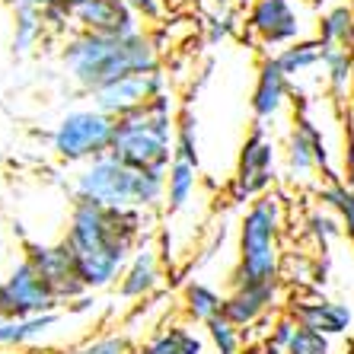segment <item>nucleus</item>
Instances as JSON below:
<instances>
[{
	"instance_id": "obj_1",
	"label": "nucleus",
	"mask_w": 354,
	"mask_h": 354,
	"mask_svg": "<svg viewBox=\"0 0 354 354\" xmlns=\"http://www.w3.org/2000/svg\"><path fill=\"white\" fill-rule=\"evenodd\" d=\"M144 211H112L74 201L64 243L86 290L112 288L122 278L124 265L144 243Z\"/></svg>"
},
{
	"instance_id": "obj_2",
	"label": "nucleus",
	"mask_w": 354,
	"mask_h": 354,
	"mask_svg": "<svg viewBox=\"0 0 354 354\" xmlns=\"http://www.w3.org/2000/svg\"><path fill=\"white\" fill-rule=\"evenodd\" d=\"M64 67L71 80L83 93H99L109 83L131 74H150L160 71V55L153 39L144 32L134 35H93V32H71L64 45Z\"/></svg>"
},
{
	"instance_id": "obj_3",
	"label": "nucleus",
	"mask_w": 354,
	"mask_h": 354,
	"mask_svg": "<svg viewBox=\"0 0 354 354\" xmlns=\"http://www.w3.org/2000/svg\"><path fill=\"white\" fill-rule=\"evenodd\" d=\"M74 201L112 211H153L166 201V173L134 169L112 153L83 163L74 179Z\"/></svg>"
},
{
	"instance_id": "obj_4",
	"label": "nucleus",
	"mask_w": 354,
	"mask_h": 354,
	"mask_svg": "<svg viewBox=\"0 0 354 354\" xmlns=\"http://www.w3.org/2000/svg\"><path fill=\"white\" fill-rule=\"evenodd\" d=\"M281 230H284V201H281V195L268 192V195L256 198L246 207V214L239 221L236 268L230 272V288L281 281V274H284Z\"/></svg>"
},
{
	"instance_id": "obj_5",
	"label": "nucleus",
	"mask_w": 354,
	"mask_h": 354,
	"mask_svg": "<svg viewBox=\"0 0 354 354\" xmlns=\"http://www.w3.org/2000/svg\"><path fill=\"white\" fill-rule=\"evenodd\" d=\"M109 153L134 169H160L166 173L176 160V115L173 99L157 96L150 106L131 115L115 118V138Z\"/></svg>"
},
{
	"instance_id": "obj_6",
	"label": "nucleus",
	"mask_w": 354,
	"mask_h": 354,
	"mask_svg": "<svg viewBox=\"0 0 354 354\" xmlns=\"http://www.w3.org/2000/svg\"><path fill=\"white\" fill-rule=\"evenodd\" d=\"M115 138V118L93 109H74L58 122L51 131V150L64 163H90L96 157H106Z\"/></svg>"
},
{
	"instance_id": "obj_7",
	"label": "nucleus",
	"mask_w": 354,
	"mask_h": 354,
	"mask_svg": "<svg viewBox=\"0 0 354 354\" xmlns=\"http://www.w3.org/2000/svg\"><path fill=\"white\" fill-rule=\"evenodd\" d=\"M274 160H278V147L268 138L265 124L259 122L249 138L243 140L236 160V173L230 179V201L233 205H252L256 198L268 195V189L274 185Z\"/></svg>"
},
{
	"instance_id": "obj_8",
	"label": "nucleus",
	"mask_w": 354,
	"mask_h": 354,
	"mask_svg": "<svg viewBox=\"0 0 354 354\" xmlns=\"http://www.w3.org/2000/svg\"><path fill=\"white\" fill-rule=\"evenodd\" d=\"M61 300L51 284L32 268L29 259H19L3 278V316L0 319H29L41 313H58Z\"/></svg>"
},
{
	"instance_id": "obj_9",
	"label": "nucleus",
	"mask_w": 354,
	"mask_h": 354,
	"mask_svg": "<svg viewBox=\"0 0 354 354\" xmlns=\"http://www.w3.org/2000/svg\"><path fill=\"white\" fill-rule=\"evenodd\" d=\"M319 169L329 179H342V176H335L329 169V147H326V138H322L319 124L306 115V112H300L294 131L288 134V147H284V176L294 185H306Z\"/></svg>"
},
{
	"instance_id": "obj_10",
	"label": "nucleus",
	"mask_w": 354,
	"mask_h": 354,
	"mask_svg": "<svg viewBox=\"0 0 354 354\" xmlns=\"http://www.w3.org/2000/svg\"><path fill=\"white\" fill-rule=\"evenodd\" d=\"M284 313L304 326V329H313L322 332L329 338H342V335H351L354 329V310L345 304V300H332V297L319 294L313 288H300L288 297L284 304Z\"/></svg>"
},
{
	"instance_id": "obj_11",
	"label": "nucleus",
	"mask_w": 354,
	"mask_h": 354,
	"mask_svg": "<svg viewBox=\"0 0 354 354\" xmlns=\"http://www.w3.org/2000/svg\"><path fill=\"white\" fill-rule=\"evenodd\" d=\"M32 262V268L41 274V278L51 284V290L58 294L61 306H67L71 300H77V297L90 294L86 290V284L80 281V274H77V262L74 256H71V249H67V243L61 239V243H26V256Z\"/></svg>"
},
{
	"instance_id": "obj_12",
	"label": "nucleus",
	"mask_w": 354,
	"mask_h": 354,
	"mask_svg": "<svg viewBox=\"0 0 354 354\" xmlns=\"http://www.w3.org/2000/svg\"><path fill=\"white\" fill-rule=\"evenodd\" d=\"M246 29L265 48H288L304 35L300 10L294 0H249Z\"/></svg>"
},
{
	"instance_id": "obj_13",
	"label": "nucleus",
	"mask_w": 354,
	"mask_h": 354,
	"mask_svg": "<svg viewBox=\"0 0 354 354\" xmlns=\"http://www.w3.org/2000/svg\"><path fill=\"white\" fill-rule=\"evenodd\" d=\"M163 90H166V77L160 71L131 74V77H122V80L102 86L99 93H93V106L112 118H124V115H131V112H138V109L150 106L157 96H163Z\"/></svg>"
},
{
	"instance_id": "obj_14",
	"label": "nucleus",
	"mask_w": 354,
	"mask_h": 354,
	"mask_svg": "<svg viewBox=\"0 0 354 354\" xmlns=\"http://www.w3.org/2000/svg\"><path fill=\"white\" fill-rule=\"evenodd\" d=\"M71 17L80 32L93 35H134L140 32L138 13L124 0H77Z\"/></svg>"
},
{
	"instance_id": "obj_15",
	"label": "nucleus",
	"mask_w": 354,
	"mask_h": 354,
	"mask_svg": "<svg viewBox=\"0 0 354 354\" xmlns=\"http://www.w3.org/2000/svg\"><path fill=\"white\" fill-rule=\"evenodd\" d=\"M284 297V278L268 281V284H246V288H233L223 294V316L236 326V329H252L265 316L272 313L278 300Z\"/></svg>"
},
{
	"instance_id": "obj_16",
	"label": "nucleus",
	"mask_w": 354,
	"mask_h": 354,
	"mask_svg": "<svg viewBox=\"0 0 354 354\" xmlns=\"http://www.w3.org/2000/svg\"><path fill=\"white\" fill-rule=\"evenodd\" d=\"M163 284V259L153 243H140L131 262L124 265L118 278V297L122 300H147Z\"/></svg>"
},
{
	"instance_id": "obj_17",
	"label": "nucleus",
	"mask_w": 354,
	"mask_h": 354,
	"mask_svg": "<svg viewBox=\"0 0 354 354\" xmlns=\"http://www.w3.org/2000/svg\"><path fill=\"white\" fill-rule=\"evenodd\" d=\"M288 96H290V77L281 71L278 58H265L259 64V77H256V90H252V115L259 122H272V118L281 115V109L288 106Z\"/></svg>"
},
{
	"instance_id": "obj_18",
	"label": "nucleus",
	"mask_w": 354,
	"mask_h": 354,
	"mask_svg": "<svg viewBox=\"0 0 354 354\" xmlns=\"http://www.w3.org/2000/svg\"><path fill=\"white\" fill-rule=\"evenodd\" d=\"M316 39L329 48H351L354 51V3L342 0L322 10L316 19Z\"/></svg>"
},
{
	"instance_id": "obj_19",
	"label": "nucleus",
	"mask_w": 354,
	"mask_h": 354,
	"mask_svg": "<svg viewBox=\"0 0 354 354\" xmlns=\"http://www.w3.org/2000/svg\"><path fill=\"white\" fill-rule=\"evenodd\" d=\"M138 348L140 354H205V338L189 322H176V326L157 329Z\"/></svg>"
},
{
	"instance_id": "obj_20",
	"label": "nucleus",
	"mask_w": 354,
	"mask_h": 354,
	"mask_svg": "<svg viewBox=\"0 0 354 354\" xmlns=\"http://www.w3.org/2000/svg\"><path fill=\"white\" fill-rule=\"evenodd\" d=\"M182 313H185V322L207 326L211 319L223 316V294L205 281H189L182 288Z\"/></svg>"
},
{
	"instance_id": "obj_21",
	"label": "nucleus",
	"mask_w": 354,
	"mask_h": 354,
	"mask_svg": "<svg viewBox=\"0 0 354 354\" xmlns=\"http://www.w3.org/2000/svg\"><path fill=\"white\" fill-rule=\"evenodd\" d=\"M58 322H61V310L58 313L29 316V319H0V351L32 345L41 335H48Z\"/></svg>"
},
{
	"instance_id": "obj_22",
	"label": "nucleus",
	"mask_w": 354,
	"mask_h": 354,
	"mask_svg": "<svg viewBox=\"0 0 354 354\" xmlns=\"http://www.w3.org/2000/svg\"><path fill=\"white\" fill-rule=\"evenodd\" d=\"M195 189H198V166L176 157L169 163V169H166V201H163L166 211L169 214L185 211L192 205V198H195Z\"/></svg>"
},
{
	"instance_id": "obj_23",
	"label": "nucleus",
	"mask_w": 354,
	"mask_h": 354,
	"mask_svg": "<svg viewBox=\"0 0 354 354\" xmlns=\"http://www.w3.org/2000/svg\"><path fill=\"white\" fill-rule=\"evenodd\" d=\"M322 71H326V86L338 102H348L354 93V51L351 48H329L326 45V58H322Z\"/></svg>"
},
{
	"instance_id": "obj_24",
	"label": "nucleus",
	"mask_w": 354,
	"mask_h": 354,
	"mask_svg": "<svg viewBox=\"0 0 354 354\" xmlns=\"http://www.w3.org/2000/svg\"><path fill=\"white\" fill-rule=\"evenodd\" d=\"M274 58H278L281 71L294 80V77H304V74H310V71H316V67H322L326 45H322L319 39H300V41H294V45H288V48H281Z\"/></svg>"
},
{
	"instance_id": "obj_25",
	"label": "nucleus",
	"mask_w": 354,
	"mask_h": 354,
	"mask_svg": "<svg viewBox=\"0 0 354 354\" xmlns=\"http://www.w3.org/2000/svg\"><path fill=\"white\" fill-rule=\"evenodd\" d=\"M13 19H17V29H13V51L26 55L39 45V39L48 29H45V17H41L39 7H29V3H13Z\"/></svg>"
},
{
	"instance_id": "obj_26",
	"label": "nucleus",
	"mask_w": 354,
	"mask_h": 354,
	"mask_svg": "<svg viewBox=\"0 0 354 354\" xmlns=\"http://www.w3.org/2000/svg\"><path fill=\"white\" fill-rule=\"evenodd\" d=\"M304 236L316 246V252H329V246L338 236H345V223L335 211H313V214L304 221Z\"/></svg>"
},
{
	"instance_id": "obj_27",
	"label": "nucleus",
	"mask_w": 354,
	"mask_h": 354,
	"mask_svg": "<svg viewBox=\"0 0 354 354\" xmlns=\"http://www.w3.org/2000/svg\"><path fill=\"white\" fill-rule=\"evenodd\" d=\"M319 201L342 217V223H345V236L354 246V192L348 189V182L345 179H329L319 189Z\"/></svg>"
},
{
	"instance_id": "obj_28",
	"label": "nucleus",
	"mask_w": 354,
	"mask_h": 354,
	"mask_svg": "<svg viewBox=\"0 0 354 354\" xmlns=\"http://www.w3.org/2000/svg\"><path fill=\"white\" fill-rule=\"evenodd\" d=\"M205 335L207 342H211V348H214V354H239L243 351V329H236L227 316H217V319H211L205 326Z\"/></svg>"
},
{
	"instance_id": "obj_29",
	"label": "nucleus",
	"mask_w": 354,
	"mask_h": 354,
	"mask_svg": "<svg viewBox=\"0 0 354 354\" xmlns=\"http://www.w3.org/2000/svg\"><path fill=\"white\" fill-rule=\"evenodd\" d=\"M134 345L128 332H99V335L86 338L74 354H131Z\"/></svg>"
},
{
	"instance_id": "obj_30",
	"label": "nucleus",
	"mask_w": 354,
	"mask_h": 354,
	"mask_svg": "<svg viewBox=\"0 0 354 354\" xmlns=\"http://www.w3.org/2000/svg\"><path fill=\"white\" fill-rule=\"evenodd\" d=\"M195 124L198 122L192 112H182V115L176 118V157L198 166V128Z\"/></svg>"
},
{
	"instance_id": "obj_31",
	"label": "nucleus",
	"mask_w": 354,
	"mask_h": 354,
	"mask_svg": "<svg viewBox=\"0 0 354 354\" xmlns=\"http://www.w3.org/2000/svg\"><path fill=\"white\" fill-rule=\"evenodd\" d=\"M284 354H335V345H332L329 335L297 326V332H294V338H290V345Z\"/></svg>"
},
{
	"instance_id": "obj_32",
	"label": "nucleus",
	"mask_w": 354,
	"mask_h": 354,
	"mask_svg": "<svg viewBox=\"0 0 354 354\" xmlns=\"http://www.w3.org/2000/svg\"><path fill=\"white\" fill-rule=\"evenodd\" d=\"M294 332H297V322L290 319L288 313H281L278 319H272V329H268L265 342H272V345H278V348H284V351H288V345H290V338H294Z\"/></svg>"
},
{
	"instance_id": "obj_33",
	"label": "nucleus",
	"mask_w": 354,
	"mask_h": 354,
	"mask_svg": "<svg viewBox=\"0 0 354 354\" xmlns=\"http://www.w3.org/2000/svg\"><path fill=\"white\" fill-rule=\"evenodd\" d=\"M124 3L144 19H160L166 10V0H124Z\"/></svg>"
},
{
	"instance_id": "obj_34",
	"label": "nucleus",
	"mask_w": 354,
	"mask_h": 354,
	"mask_svg": "<svg viewBox=\"0 0 354 354\" xmlns=\"http://www.w3.org/2000/svg\"><path fill=\"white\" fill-rule=\"evenodd\" d=\"M86 310H96V297H93V290L67 304V313H86Z\"/></svg>"
},
{
	"instance_id": "obj_35",
	"label": "nucleus",
	"mask_w": 354,
	"mask_h": 354,
	"mask_svg": "<svg viewBox=\"0 0 354 354\" xmlns=\"http://www.w3.org/2000/svg\"><path fill=\"white\" fill-rule=\"evenodd\" d=\"M17 3H29V7L48 10V7H74L77 0H17Z\"/></svg>"
},
{
	"instance_id": "obj_36",
	"label": "nucleus",
	"mask_w": 354,
	"mask_h": 354,
	"mask_svg": "<svg viewBox=\"0 0 354 354\" xmlns=\"http://www.w3.org/2000/svg\"><path fill=\"white\" fill-rule=\"evenodd\" d=\"M300 3H306L310 10H319L322 13V10H329L332 3H342V0H300Z\"/></svg>"
},
{
	"instance_id": "obj_37",
	"label": "nucleus",
	"mask_w": 354,
	"mask_h": 354,
	"mask_svg": "<svg viewBox=\"0 0 354 354\" xmlns=\"http://www.w3.org/2000/svg\"><path fill=\"white\" fill-rule=\"evenodd\" d=\"M189 3H195V0H166V7H189Z\"/></svg>"
},
{
	"instance_id": "obj_38",
	"label": "nucleus",
	"mask_w": 354,
	"mask_h": 354,
	"mask_svg": "<svg viewBox=\"0 0 354 354\" xmlns=\"http://www.w3.org/2000/svg\"><path fill=\"white\" fill-rule=\"evenodd\" d=\"M0 316H3V281H0Z\"/></svg>"
},
{
	"instance_id": "obj_39",
	"label": "nucleus",
	"mask_w": 354,
	"mask_h": 354,
	"mask_svg": "<svg viewBox=\"0 0 354 354\" xmlns=\"http://www.w3.org/2000/svg\"><path fill=\"white\" fill-rule=\"evenodd\" d=\"M131 354H140V348H134V351H131Z\"/></svg>"
},
{
	"instance_id": "obj_40",
	"label": "nucleus",
	"mask_w": 354,
	"mask_h": 354,
	"mask_svg": "<svg viewBox=\"0 0 354 354\" xmlns=\"http://www.w3.org/2000/svg\"><path fill=\"white\" fill-rule=\"evenodd\" d=\"M10 3H17V0H10Z\"/></svg>"
},
{
	"instance_id": "obj_41",
	"label": "nucleus",
	"mask_w": 354,
	"mask_h": 354,
	"mask_svg": "<svg viewBox=\"0 0 354 354\" xmlns=\"http://www.w3.org/2000/svg\"><path fill=\"white\" fill-rule=\"evenodd\" d=\"M351 192H354V189H351Z\"/></svg>"
}]
</instances>
